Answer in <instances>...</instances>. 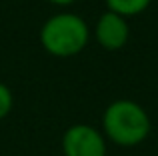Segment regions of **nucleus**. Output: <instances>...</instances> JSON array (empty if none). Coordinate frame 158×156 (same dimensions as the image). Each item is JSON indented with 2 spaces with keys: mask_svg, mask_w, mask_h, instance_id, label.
<instances>
[{
  "mask_svg": "<svg viewBox=\"0 0 158 156\" xmlns=\"http://www.w3.org/2000/svg\"><path fill=\"white\" fill-rule=\"evenodd\" d=\"M152 122L148 112L134 100L118 98L110 102L102 112V130L106 142L122 148L142 144L148 138Z\"/></svg>",
  "mask_w": 158,
  "mask_h": 156,
  "instance_id": "nucleus-1",
  "label": "nucleus"
},
{
  "mask_svg": "<svg viewBox=\"0 0 158 156\" xmlns=\"http://www.w3.org/2000/svg\"><path fill=\"white\" fill-rule=\"evenodd\" d=\"M90 40L88 24L74 12H58L40 28V44L50 56L72 58L80 54Z\"/></svg>",
  "mask_w": 158,
  "mask_h": 156,
  "instance_id": "nucleus-2",
  "label": "nucleus"
},
{
  "mask_svg": "<svg viewBox=\"0 0 158 156\" xmlns=\"http://www.w3.org/2000/svg\"><path fill=\"white\" fill-rule=\"evenodd\" d=\"M60 148L64 156H106L108 142L98 128L78 122L64 130Z\"/></svg>",
  "mask_w": 158,
  "mask_h": 156,
  "instance_id": "nucleus-3",
  "label": "nucleus"
},
{
  "mask_svg": "<svg viewBox=\"0 0 158 156\" xmlns=\"http://www.w3.org/2000/svg\"><path fill=\"white\" fill-rule=\"evenodd\" d=\"M128 36H130V26H128L126 18L108 10L98 16L96 24H94V38L104 50L116 52L124 48L128 42Z\"/></svg>",
  "mask_w": 158,
  "mask_h": 156,
  "instance_id": "nucleus-4",
  "label": "nucleus"
},
{
  "mask_svg": "<svg viewBox=\"0 0 158 156\" xmlns=\"http://www.w3.org/2000/svg\"><path fill=\"white\" fill-rule=\"evenodd\" d=\"M104 2L108 12H114L122 18H130V16L142 14L152 4V0H104Z\"/></svg>",
  "mask_w": 158,
  "mask_h": 156,
  "instance_id": "nucleus-5",
  "label": "nucleus"
},
{
  "mask_svg": "<svg viewBox=\"0 0 158 156\" xmlns=\"http://www.w3.org/2000/svg\"><path fill=\"white\" fill-rule=\"evenodd\" d=\"M14 108V94L4 82H0V120L8 116Z\"/></svg>",
  "mask_w": 158,
  "mask_h": 156,
  "instance_id": "nucleus-6",
  "label": "nucleus"
},
{
  "mask_svg": "<svg viewBox=\"0 0 158 156\" xmlns=\"http://www.w3.org/2000/svg\"><path fill=\"white\" fill-rule=\"evenodd\" d=\"M48 2L56 4V6H70V4H74L76 0H48Z\"/></svg>",
  "mask_w": 158,
  "mask_h": 156,
  "instance_id": "nucleus-7",
  "label": "nucleus"
}]
</instances>
